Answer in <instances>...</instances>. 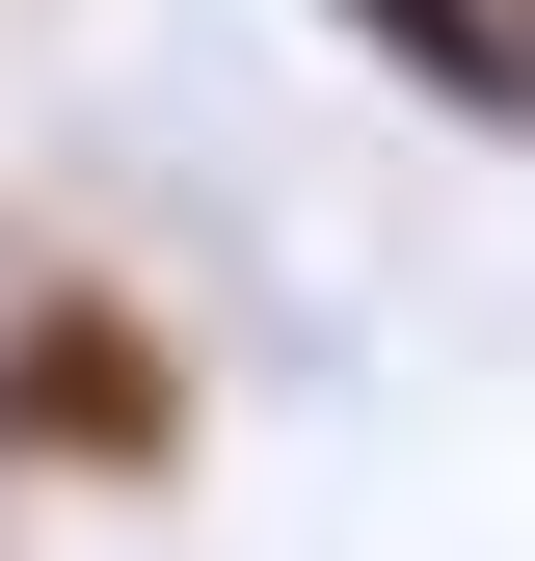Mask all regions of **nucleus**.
I'll return each instance as SVG.
<instances>
[{
    "label": "nucleus",
    "mask_w": 535,
    "mask_h": 561,
    "mask_svg": "<svg viewBox=\"0 0 535 561\" xmlns=\"http://www.w3.org/2000/svg\"><path fill=\"white\" fill-rule=\"evenodd\" d=\"M161 428H187V401H161V347H134L107 295H54L27 347H0V455H107V481H134Z\"/></svg>",
    "instance_id": "obj_1"
},
{
    "label": "nucleus",
    "mask_w": 535,
    "mask_h": 561,
    "mask_svg": "<svg viewBox=\"0 0 535 561\" xmlns=\"http://www.w3.org/2000/svg\"><path fill=\"white\" fill-rule=\"evenodd\" d=\"M509 27H535V0H509Z\"/></svg>",
    "instance_id": "obj_2"
}]
</instances>
